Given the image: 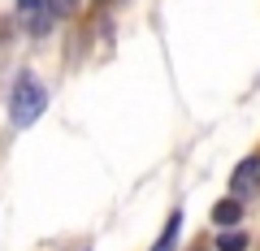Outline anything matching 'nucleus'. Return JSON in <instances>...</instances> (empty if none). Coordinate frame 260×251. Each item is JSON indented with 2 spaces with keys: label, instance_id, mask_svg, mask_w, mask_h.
Instances as JSON below:
<instances>
[{
  "label": "nucleus",
  "instance_id": "f257e3e1",
  "mask_svg": "<svg viewBox=\"0 0 260 251\" xmlns=\"http://www.w3.org/2000/svg\"><path fill=\"white\" fill-rule=\"evenodd\" d=\"M48 109V91L44 83H35L30 74H22L18 83H13V100H9V121L18 126V130H30L39 117H44Z\"/></svg>",
  "mask_w": 260,
  "mask_h": 251
},
{
  "label": "nucleus",
  "instance_id": "f03ea898",
  "mask_svg": "<svg viewBox=\"0 0 260 251\" xmlns=\"http://www.w3.org/2000/svg\"><path fill=\"white\" fill-rule=\"evenodd\" d=\"M230 191H234L230 199H247V195H256V191H260V156H247L230 173Z\"/></svg>",
  "mask_w": 260,
  "mask_h": 251
},
{
  "label": "nucleus",
  "instance_id": "7ed1b4c3",
  "mask_svg": "<svg viewBox=\"0 0 260 251\" xmlns=\"http://www.w3.org/2000/svg\"><path fill=\"white\" fill-rule=\"evenodd\" d=\"M213 221L221 225V230L239 225L243 221V199H221V204H213Z\"/></svg>",
  "mask_w": 260,
  "mask_h": 251
},
{
  "label": "nucleus",
  "instance_id": "20e7f679",
  "mask_svg": "<svg viewBox=\"0 0 260 251\" xmlns=\"http://www.w3.org/2000/svg\"><path fill=\"white\" fill-rule=\"evenodd\" d=\"M178 234H182V212H169V221H165V230H160V238L152 242V251H174V242H178Z\"/></svg>",
  "mask_w": 260,
  "mask_h": 251
},
{
  "label": "nucleus",
  "instance_id": "39448f33",
  "mask_svg": "<svg viewBox=\"0 0 260 251\" xmlns=\"http://www.w3.org/2000/svg\"><path fill=\"white\" fill-rule=\"evenodd\" d=\"M217 251H247V234H239V230H225L221 238H217Z\"/></svg>",
  "mask_w": 260,
  "mask_h": 251
},
{
  "label": "nucleus",
  "instance_id": "423d86ee",
  "mask_svg": "<svg viewBox=\"0 0 260 251\" xmlns=\"http://www.w3.org/2000/svg\"><path fill=\"white\" fill-rule=\"evenodd\" d=\"M44 9L52 13V18H74V13H78V0H44Z\"/></svg>",
  "mask_w": 260,
  "mask_h": 251
}]
</instances>
